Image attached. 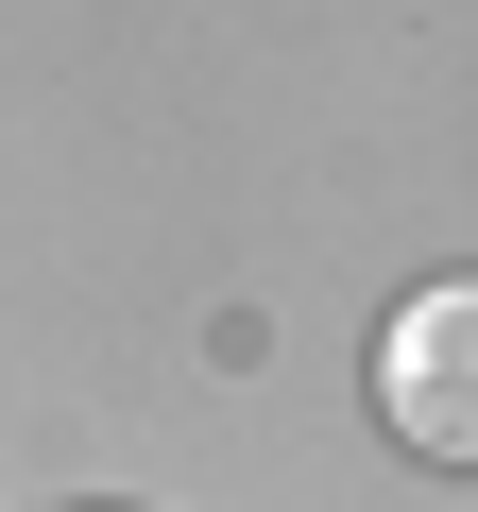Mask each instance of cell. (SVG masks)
Segmentation results:
<instances>
[{"instance_id": "1", "label": "cell", "mask_w": 478, "mask_h": 512, "mask_svg": "<svg viewBox=\"0 0 478 512\" xmlns=\"http://www.w3.org/2000/svg\"><path fill=\"white\" fill-rule=\"evenodd\" d=\"M376 427L444 478H478V274H427L376 325Z\"/></svg>"}]
</instances>
